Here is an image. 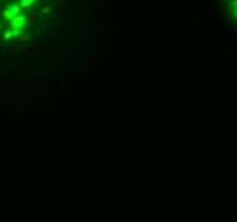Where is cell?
I'll list each match as a JSON object with an SVG mask.
<instances>
[{
	"mask_svg": "<svg viewBox=\"0 0 237 222\" xmlns=\"http://www.w3.org/2000/svg\"><path fill=\"white\" fill-rule=\"evenodd\" d=\"M19 10H21V9H19V5H17L15 2H7V3H5V9L2 10L0 15H2L5 21H10L12 17L19 15Z\"/></svg>",
	"mask_w": 237,
	"mask_h": 222,
	"instance_id": "1",
	"label": "cell"
},
{
	"mask_svg": "<svg viewBox=\"0 0 237 222\" xmlns=\"http://www.w3.org/2000/svg\"><path fill=\"white\" fill-rule=\"evenodd\" d=\"M38 2H40V0H19L21 7H24V9H33Z\"/></svg>",
	"mask_w": 237,
	"mask_h": 222,
	"instance_id": "2",
	"label": "cell"
},
{
	"mask_svg": "<svg viewBox=\"0 0 237 222\" xmlns=\"http://www.w3.org/2000/svg\"><path fill=\"white\" fill-rule=\"evenodd\" d=\"M2 38H3V39H9V38H12V34H10V31H3V33H2Z\"/></svg>",
	"mask_w": 237,
	"mask_h": 222,
	"instance_id": "3",
	"label": "cell"
},
{
	"mask_svg": "<svg viewBox=\"0 0 237 222\" xmlns=\"http://www.w3.org/2000/svg\"><path fill=\"white\" fill-rule=\"evenodd\" d=\"M48 2H50V0H41V3H44V5H46Z\"/></svg>",
	"mask_w": 237,
	"mask_h": 222,
	"instance_id": "4",
	"label": "cell"
},
{
	"mask_svg": "<svg viewBox=\"0 0 237 222\" xmlns=\"http://www.w3.org/2000/svg\"><path fill=\"white\" fill-rule=\"evenodd\" d=\"M0 29H2V24H0Z\"/></svg>",
	"mask_w": 237,
	"mask_h": 222,
	"instance_id": "5",
	"label": "cell"
}]
</instances>
